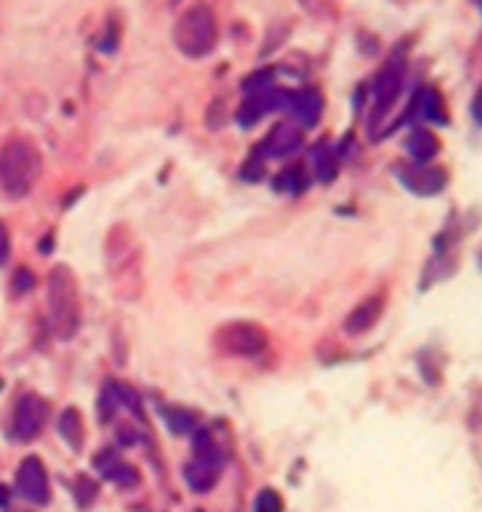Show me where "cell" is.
Here are the masks:
<instances>
[{"instance_id": "6da1fadb", "label": "cell", "mask_w": 482, "mask_h": 512, "mask_svg": "<svg viewBox=\"0 0 482 512\" xmlns=\"http://www.w3.org/2000/svg\"><path fill=\"white\" fill-rule=\"evenodd\" d=\"M40 171H43V159L31 141L16 138L0 150V186H4L10 196L16 199L28 196L34 183L40 180Z\"/></svg>"}, {"instance_id": "7a4b0ae2", "label": "cell", "mask_w": 482, "mask_h": 512, "mask_svg": "<svg viewBox=\"0 0 482 512\" xmlns=\"http://www.w3.org/2000/svg\"><path fill=\"white\" fill-rule=\"evenodd\" d=\"M49 324L58 339H71L80 327V296L65 266H55L49 275Z\"/></svg>"}, {"instance_id": "3957f363", "label": "cell", "mask_w": 482, "mask_h": 512, "mask_svg": "<svg viewBox=\"0 0 482 512\" xmlns=\"http://www.w3.org/2000/svg\"><path fill=\"white\" fill-rule=\"evenodd\" d=\"M174 43L177 49L190 55V58H202L217 46V22L214 13L205 4L190 7L184 16L177 19L174 25Z\"/></svg>"}, {"instance_id": "277c9868", "label": "cell", "mask_w": 482, "mask_h": 512, "mask_svg": "<svg viewBox=\"0 0 482 512\" xmlns=\"http://www.w3.org/2000/svg\"><path fill=\"white\" fill-rule=\"evenodd\" d=\"M214 345L232 357H260L269 348V339L257 324H226L217 330Z\"/></svg>"}, {"instance_id": "5b68a950", "label": "cell", "mask_w": 482, "mask_h": 512, "mask_svg": "<svg viewBox=\"0 0 482 512\" xmlns=\"http://www.w3.org/2000/svg\"><path fill=\"white\" fill-rule=\"evenodd\" d=\"M46 418H49V403L43 397H37V394L19 397L16 412H13V436L22 442L37 439L46 427Z\"/></svg>"}, {"instance_id": "8992f818", "label": "cell", "mask_w": 482, "mask_h": 512, "mask_svg": "<svg viewBox=\"0 0 482 512\" xmlns=\"http://www.w3.org/2000/svg\"><path fill=\"white\" fill-rule=\"evenodd\" d=\"M220 464L223 458L217 455V448L208 442V436H199V452L193 464L187 467V482L193 491H211L220 479Z\"/></svg>"}, {"instance_id": "52a82bcc", "label": "cell", "mask_w": 482, "mask_h": 512, "mask_svg": "<svg viewBox=\"0 0 482 512\" xmlns=\"http://www.w3.org/2000/svg\"><path fill=\"white\" fill-rule=\"evenodd\" d=\"M16 488L34 506H46L49 503V476H46V467L40 464V458H25L19 464V470H16Z\"/></svg>"}, {"instance_id": "ba28073f", "label": "cell", "mask_w": 482, "mask_h": 512, "mask_svg": "<svg viewBox=\"0 0 482 512\" xmlns=\"http://www.w3.org/2000/svg\"><path fill=\"white\" fill-rule=\"evenodd\" d=\"M379 314H382V296H376V299H367L364 305H357L354 311H351V317L345 320V330L351 333V336H357V333H367L376 320H379Z\"/></svg>"}, {"instance_id": "9c48e42d", "label": "cell", "mask_w": 482, "mask_h": 512, "mask_svg": "<svg viewBox=\"0 0 482 512\" xmlns=\"http://www.w3.org/2000/svg\"><path fill=\"white\" fill-rule=\"evenodd\" d=\"M299 144H303V135H299L296 128H290V125H278L263 147H266V153H269V156H290Z\"/></svg>"}, {"instance_id": "30bf717a", "label": "cell", "mask_w": 482, "mask_h": 512, "mask_svg": "<svg viewBox=\"0 0 482 512\" xmlns=\"http://www.w3.org/2000/svg\"><path fill=\"white\" fill-rule=\"evenodd\" d=\"M278 101L281 98H275V95H266V92H260V95H251L245 104H241V110H238V122L245 125V128H251L260 116H266V113H272V107H278Z\"/></svg>"}, {"instance_id": "8fae6325", "label": "cell", "mask_w": 482, "mask_h": 512, "mask_svg": "<svg viewBox=\"0 0 482 512\" xmlns=\"http://www.w3.org/2000/svg\"><path fill=\"white\" fill-rule=\"evenodd\" d=\"M293 113L303 119V125H315L321 119V95L318 92H299L293 98Z\"/></svg>"}, {"instance_id": "7c38bea8", "label": "cell", "mask_w": 482, "mask_h": 512, "mask_svg": "<svg viewBox=\"0 0 482 512\" xmlns=\"http://www.w3.org/2000/svg\"><path fill=\"white\" fill-rule=\"evenodd\" d=\"M58 430H62V436H65V442L71 448H83L86 433H83V418H80L77 409H65L62 412V418H58Z\"/></svg>"}, {"instance_id": "4fadbf2b", "label": "cell", "mask_w": 482, "mask_h": 512, "mask_svg": "<svg viewBox=\"0 0 482 512\" xmlns=\"http://www.w3.org/2000/svg\"><path fill=\"white\" fill-rule=\"evenodd\" d=\"M101 467H104V473H107V479L110 482H116L119 488H135L141 479H138V470L135 467H129V464H123V461H113V464H107V461H98Z\"/></svg>"}, {"instance_id": "5bb4252c", "label": "cell", "mask_w": 482, "mask_h": 512, "mask_svg": "<svg viewBox=\"0 0 482 512\" xmlns=\"http://www.w3.org/2000/svg\"><path fill=\"white\" fill-rule=\"evenodd\" d=\"M165 421H171L174 433H193L196 430V418L190 412H180V409H165Z\"/></svg>"}, {"instance_id": "9a60e30c", "label": "cell", "mask_w": 482, "mask_h": 512, "mask_svg": "<svg viewBox=\"0 0 482 512\" xmlns=\"http://www.w3.org/2000/svg\"><path fill=\"white\" fill-rule=\"evenodd\" d=\"M254 512H284V503H281V494L272 491V488H263L254 500Z\"/></svg>"}, {"instance_id": "2e32d148", "label": "cell", "mask_w": 482, "mask_h": 512, "mask_svg": "<svg viewBox=\"0 0 482 512\" xmlns=\"http://www.w3.org/2000/svg\"><path fill=\"white\" fill-rule=\"evenodd\" d=\"M409 150H412L418 159H425V156H431V153H434V141H431L428 135H415V138H412V144H409Z\"/></svg>"}, {"instance_id": "e0dca14e", "label": "cell", "mask_w": 482, "mask_h": 512, "mask_svg": "<svg viewBox=\"0 0 482 512\" xmlns=\"http://www.w3.org/2000/svg\"><path fill=\"white\" fill-rule=\"evenodd\" d=\"M278 189H290V192H296V189H303V183H299V171L293 168V171H284L281 177H278Z\"/></svg>"}, {"instance_id": "ac0fdd59", "label": "cell", "mask_w": 482, "mask_h": 512, "mask_svg": "<svg viewBox=\"0 0 482 512\" xmlns=\"http://www.w3.org/2000/svg\"><path fill=\"white\" fill-rule=\"evenodd\" d=\"M77 497H80V506H89L95 500V485L89 479H77Z\"/></svg>"}, {"instance_id": "d6986e66", "label": "cell", "mask_w": 482, "mask_h": 512, "mask_svg": "<svg viewBox=\"0 0 482 512\" xmlns=\"http://www.w3.org/2000/svg\"><path fill=\"white\" fill-rule=\"evenodd\" d=\"M31 287H34V275H31L28 269H19V272H16V281H13V290H16V293H28Z\"/></svg>"}, {"instance_id": "ffe728a7", "label": "cell", "mask_w": 482, "mask_h": 512, "mask_svg": "<svg viewBox=\"0 0 482 512\" xmlns=\"http://www.w3.org/2000/svg\"><path fill=\"white\" fill-rule=\"evenodd\" d=\"M7 260H10V232L4 223H0V266H4Z\"/></svg>"}, {"instance_id": "44dd1931", "label": "cell", "mask_w": 482, "mask_h": 512, "mask_svg": "<svg viewBox=\"0 0 482 512\" xmlns=\"http://www.w3.org/2000/svg\"><path fill=\"white\" fill-rule=\"evenodd\" d=\"M476 116L482 119V92H479V98H476Z\"/></svg>"}, {"instance_id": "7402d4cb", "label": "cell", "mask_w": 482, "mask_h": 512, "mask_svg": "<svg viewBox=\"0 0 482 512\" xmlns=\"http://www.w3.org/2000/svg\"><path fill=\"white\" fill-rule=\"evenodd\" d=\"M0 506H7V491L4 488H0Z\"/></svg>"}]
</instances>
